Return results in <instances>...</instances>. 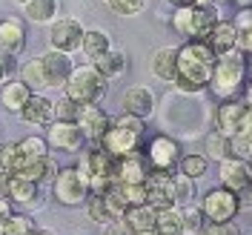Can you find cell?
I'll list each match as a JSON object with an SVG mask.
<instances>
[{
    "mask_svg": "<svg viewBox=\"0 0 252 235\" xmlns=\"http://www.w3.org/2000/svg\"><path fill=\"white\" fill-rule=\"evenodd\" d=\"M215 52L206 46V40H184L178 46V75L175 89L181 95H201L209 86L212 69H215Z\"/></svg>",
    "mask_w": 252,
    "mask_h": 235,
    "instance_id": "1",
    "label": "cell"
},
{
    "mask_svg": "<svg viewBox=\"0 0 252 235\" xmlns=\"http://www.w3.org/2000/svg\"><path fill=\"white\" fill-rule=\"evenodd\" d=\"M247 83H250V61L235 49V52L220 55L215 61V69H212V78H209L206 89L218 101H238L247 89Z\"/></svg>",
    "mask_w": 252,
    "mask_h": 235,
    "instance_id": "2",
    "label": "cell"
},
{
    "mask_svg": "<svg viewBox=\"0 0 252 235\" xmlns=\"http://www.w3.org/2000/svg\"><path fill=\"white\" fill-rule=\"evenodd\" d=\"M106 89H109V83L103 80V75L94 69L92 63H83V66H75L72 78L63 86V95L69 101H75L78 106H97L103 101Z\"/></svg>",
    "mask_w": 252,
    "mask_h": 235,
    "instance_id": "3",
    "label": "cell"
},
{
    "mask_svg": "<svg viewBox=\"0 0 252 235\" xmlns=\"http://www.w3.org/2000/svg\"><path fill=\"white\" fill-rule=\"evenodd\" d=\"M80 169V175L89 181V192H106L115 184V172H118V158H112L109 152H103L100 146L86 149L80 161L75 164Z\"/></svg>",
    "mask_w": 252,
    "mask_h": 235,
    "instance_id": "4",
    "label": "cell"
},
{
    "mask_svg": "<svg viewBox=\"0 0 252 235\" xmlns=\"http://www.w3.org/2000/svg\"><path fill=\"white\" fill-rule=\"evenodd\" d=\"M52 195L63 206H83L89 198V181L80 175L78 167H61L52 181Z\"/></svg>",
    "mask_w": 252,
    "mask_h": 235,
    "instance_id": "5",
    "label": "cell"
},
{
    "mask_svg": "<svg viewBox=\"0 0 252 235\" xmlns=\"http://www.w3.org/2000/svg\"><path fill=\"white\" fill-rule=\"evenodd\" d=\"M181 143L175 141L172 135H155L152 141L146 143V152H143V161L149 164V172H178V164H181Z\"/></svg>",
    "mask_w": 252,
    "mask_h": 235,
    "instance_id": "6",
    "label": "cell"
},
{
    "mask_svg": "<svg viewBox=\"0 0 252 235\" xmlns=\"http://www.w3.org/2000/svg\"><path fill=\"white\" fill-rule=\"evenodd\" d=\"M198 206L204 212L206 224H226V221H235V215L241 212V195H235V192H229L223 187H215V189H206Z\"/></svg>",
    "mask_w": 252,
    "mask_h": 235,
    "instance_id": "7",
    "label": "cell"
},
{
    "mask_svg": "<svg viewBox=\"0 0 252 235\" xmlns=\"http://www.w3.org/2000/svg\"><path fill=\"white\" fill-rule=\"evenodd\" d=\"M83 26L75 17H58L52 26H49V49L52 52H63V55H75L80 52L83 43Z\"/></svg>",
    "mask_w": 252,
    "mask_h": 235,
    "instance_id": "8",
    "label": "cell"
},
{
    "mask_svg": "<svg viewBox=\"0 0 252 235\" xmlns=\"http://www.w3.org/2000/svg\"><path fill=\"white\" fill-rule=\"evenodd\" d=\"M37 63H40V75H43V83L49 89H63L66 80L72 78L75 72V61L72 55H63V52H43L37 55Z\"/></svg>",
    "mask_w": 252,
    "mask_h": 235,
    "instance_id": "9",
    "label": "cell"
},
{
    "mask_svg": "<svg viewBox=\"0 0 252 235\" xmlns=\"http://www.w3.org/2000/svg\"><path fill=\"white\" fill-rule=\"evenodd\" d=\"M97 146L103 152H109L112 158H129L141 152V135H135V132H129V129H124V126H118L112 121V126L103 132Z\"/></svg>",
    "mask_w": 252,
    "mask_h": 235,
    "instance_id": "10",
    "label": "cell"
},
{
    "mask_svg": "<svg viewBox=\"0 0 252 235\" xmlns=\"http://www.w3.org/2000/svg\"><path fill=\"white\" fill-rule=\"evenodd\" d=\"M247 115H250V106L241 98L238 101H220L218 109H215V129L226 138H235V135L244 132Z\"/></svg>",
    "mask_w": 252,
    "mask_h": 235,
    "instance_id": "11",
    "label": "cell"
},
{
    "mask_svg": "<svg viewBox=\"0 0 252 235\" xmlns=\"http://www.w3.org/2000/svg\"><path fill=\"white\" fill-rule=\"evenodd\" d=\"M218 178L220 187L235 192V195H247L252 187V169L250 161H238V158H226L218 167Z\"/></svg>",
    "mask_w": 252,
    "mask_h": 235,
    "instance_id": "12",
    "label": "cell"
},
{
    "mask_svg": "<svg viewBox=\"0 0 252 235\" xmlns=\"http://www.w3.org/2000/svg\"><path fill=\"white\" fill-rule=\"evenodd\" d=\"M46 143L49 149H61V152H80L86 146V138L80 132L78 124H63V121H52L46 129Z\"/></svg>",
    "mask_w": 252,
    "mask_h": 235,
    "instance_id": "13",
    "label": "cell"
},
{
    "mask_svg": "<svg viewBox=\"0 0 252 235\" xmlns=\"http://www.w3.org/2000/svg\"><path fill=\"white\" fill-rule=\"evenodd\" d=\"M121 106H124L126 115H135V118H152L155 115V106H158V98L155 92L149 89V86H143V83H135V86H129L121 98Z\"/></svg>",
    "mask_w": 252,
    "mask_h": 235,
    "instance_id": "14",
    "label": "cell"
},
{
    "mask_svg": "<svg viewBox=\"0 0 252 235\" xmlns=\"http://www.w3.org/2000/svg\"><path fill=\"white\" fill-rule=\"evenodd\" d=\"M172 175H169V172H149V175H146V181H143V189H146V204L152 206L155 212H158V209H169V206H175Z\"/></svg>",
    "mask_w": 252,
    "mask_h": 235,
    "instance_id": "15",
    "label": "cell"
},
{
    "mask_svg": "<svg viewBox=\"0 0 252 235\" xmlns=\"http://www.w3.org/2000/svg\"><path fill=\"white\" fill-rule=\"evenodd\" d=\"M23 49H26V23L20 17L0 20V55L17 58Z\"/></svg>",
    "mask_w": 252,
    "mask_h": 235,
    "instance_id": "16",
    "label": "cell"
},
{
    "mask_svg": "<svg viewBox=\"0 0 252 235\" xmlns=\"http://www.w3.org/2000/svg\"><path fill=\"white\" fill-rule=\"evenodd\" d=\"M78 126H80V132H83L86 141L97 143L103 138V132L112 126V118L103 106H83L80 109V118H78Z\"/></svg>",
    "mask_w": 252,
    "mask_h": 235,
    "instance_id": "17",
    "label": "cell"
},
{
    "mask_svg": "<svg viewBox=\"0 0 252 235\" xmlns=\"http://www.w3.org/2000/svg\"><path fill=\"white\" fill-rule=\"evenodd\" d=\"M238 29L232 26V20H223L220 17L218 23H215V29L206 34V46L215 52V58H220V55H229V52H235L238 49Z\"/></svg>",
    "mask_w": 252,
    "mask_h": 235,
    "instance_id": "18",
    "label": "cell"
},
{
    "mask_svg": "<svg viewBox=\"0 0 252 235\" xmlns=\"http://www.w3.org/2000/svg\"><path fill=\"white\" fill-rule=\"evenodd\" d=\"M149 72L163 83H175L178 75V46H160L149 58Z\"/></svg>",
    "mask_w": 252,
    "mask_h": 235,
    "instance_id": "19",
    "label": "cell"
},
{
    "mask_svg": "<svg viewBox=\"0 0 252 235\" xmlns=\"http://www.w3.org/2000/svg\"><path fill=\"white\" fill-rule=\"evenodd\" d=\"M61 172V167H58V161L49 155V158H40V161H26L20 169H17V178H23V181H32V184H52L55 181V175Z\"/></svg>",
    "mask_w": 252,
    "mask_h": 235,
    "instance_id": "20",
    "label": "cell"
},
{
    "mask_svg": "<svg viewBox=\"0 0 252 235\" xmlns=\"http://www.w3.org/2000/svg\"><path fill=\"white\" fill-rule=\"evenodd\" d=\"M20 118H23L26 124H32V126H49L52 121H55V101L46 98L43 92L32 95V101L23 106Z\"/></svg>",
    "mask_w": 252,
    "mask_h": 235,
    "instance_id": "21",
    "label": "cell"
},
{
    "mask_svg": "<svg viewBox=\"0 0 252 235\" xmlns=\"http://www.w3.org/2000/svg\"><path fill=\"white\" fill-rule=\"evenodd\" d=\"M218 20H220L218 3H201V6H192V40H206V34L215 29Z\"/></svg>",
    "mask_w": 252,
    "mask_h": 235,
    "instance_id": "22",
    "label": "cell"
},
{
    "mask_svg": "<svg viewBox=\"0 0 252 235\" xmlns=\"http://www.w3.org/2000/svg\"><path fill=\"white\" fill-rule=\"evenodd\" d=\"M32 95H34V92H32L23 80L12 78L9 83H3V86H0V106L20 115V112H23V106L32 101Z\"/></svg>",
    "mask_w": 252,
    "mask_h": 235,
    "instance_id": "23",
    "label": "cell"
},
{
    "mask_svg": "<svg viewBox=\"0 0 252 235\" xmlns=\"http://www.w3.org/2000/svg\"><path fill=\"white\" fill-rule=\"evenodd\" d=\"M149 175V164L143 161V155H129L118 158V172H115V184H143Z\"/></svg>",
    "mask_w": 252,
    "mask_h": 235,
    "instance_id": "24",
    "label": "cell"
},
{
    "mask_svg": "<svg viewBox=\"0 0 252 235\" xmlns=\"http://www.w3.org/2000/svg\"><path fill=\"white\" fill-rule=\"evenodd\" d=\"M155 209L149 204L143 206H129L124 212V218L118 221L121 227L126 230V235H135V233H146V230H155Z\"/></svg>",
    "mask_w": 252,
    "mask_h": 235,
    "instance_id": "25",
    "label": "cell"
},
{
    "mask_svg": "<svg viewBox=\"0 0 252 235\" xmlns=\"http://www.w3.org/2000/svg\"><path fill=\"white\" fill-rule=\"evenodd\" d=\"M37 192L40 187L32 184V181H23L17 175H9V187H6V198L12 201L15 206H37Z\"/></svg>",
    "mask_w": 252,
    "mask_h": 235,
    "instance_id": "26",
    "label": "cell"
},
{
    "mask_svg": "<svg viewBox=\"0 0 252 235\" xmlns=\"http://www.w3.org/2000/svg\"><path fill=\"white\" fill-rule=\"evenodd\" d=\"M61 15V3L58 0H29L23 6V17L29 23H37V26H52Z\"/></svg>",
    "mask_w": 252,
    "mask_h": 235,
    "instance_id": "27",
    "label": "cell"
},
{
    "mask_svg": "<svg viewBox=\"0 0 252 235\" xmlns=\"http://www.w3.org/2000/svg\"><path fill=\"white\" fill-rule=\"evenodd\" d=\"M80 52L86 61H100L103 55L112 52V37L103 29H86L83 32V43H80Z\"/></svg>",
    "mask_w": 252,
    "mask_h": 235,
    "instance_id": "28",
    "label": "cell"
},
{
    "mask_svg": "<svg viewBox=\"0 0 252 235\" xmlns=\"http://www.w3.org/2000/svg\"><path fill=\"white\" fill-rule=\"evenodd\" d=\"M92 66L100 72V75H103V80L109 83V80L121 78L126 69H129V58H126L124 49H115V46H112L109 55H103V58H100V61H94Z\"/></svg>",
    "mask_w": 252,
    "mask_h": 235,
    "instance_id": "29",
    "label": "cell"
},
{
    "mask_svg": "<svg viewBox=\"0 0 252 235\" xmlns=\"http://www.w3.org/2000/svg\"><path fill=\"white\" fill-rule=\"evenodd\" d=\"M155 233L158 235H184V215H181V206L158 209V215H155Z\"/></svg>",
    "mask_w": 252,
    "mask_h": 235,
    "instance_id": "30",
    "label": "cell"
},
{
    "mask_svg": "<svg viewBox=\"0 0 252 235\" xmlns=\"http://www.w3.org/2000/svg\"><path fill=\"white\" fill-rule=\"evenodd\" d=\"M206 161H218V164H223L226 158H232V141L226 138V135H220L218 129H212L209 135H206Z\"/></svg>",
    "mask_w": 252,
    "mask_h": 235,
    "instance_id": "31",
    "label": "cell"
},
{
    "mask_svg": "<svg viewBox=\"0 0 252 235\" xmlns=\"http://www.w3.org/2000/svg\"><path fill=\"white\" fill-rule=\"evenodd\" d=\"M26 164V155H23V149H20V143L17 141H6L0 143V172H9L15 175L20 167Z\"/></svg>",
    "mask_w": 252,
    "mask_h": 235,
    "instance_id": "32",
    "label": "cell"
},
{
    "mask_svg": "<svg viewBox=\"0 0 252 235\" xmlns=\"http://www.w3.org/2000/svg\"><path fill=\"white\" fill-rule=\"evenodd\" d=\"M206 169H209V161H206V155H198V152L184 155V158H181V164H178V172L184 175V178H189V181L204 178Z\"/></svg>",
    "mask_w": 252,
    "mask_h": 235,
    "instance_id": "33",
    "label": "cell"
},
{
    "mask_svg": "<svg viewBox=\"0 0 252 235\" xmlns=\"http://www.w3.org/2000/svg\"><path fill=\"white\" fill-rule=\"evenodd\" d=\"M86 215L103 230V227H109L115 224L109 215V209H106V201H103V195H97V192H89V198H86Z\"/></svg>",
    "mask_w": 252,
    "mask_h": 235,
    "instance_id": "34",
    "label": "cell"
},
{
    "mask_svg": "<svg viewBox=\"0 0 252 235\" xmlns=\"http://www.w3.org/2000/svg\"><path fill=\"white\" fill-rule=\"evenodd\" d=\"M172 195H175V206H189L192 201H195V181H189V178H184L181 172L172 175Z\"/></svg>",
    "mask_w": 252,
    "mask_h": 235,
    "instance_id": "35",
    "label": "cell"
},
{
    "mask_svg": "<svg viewBox=\"0 0 252 235\" xmlns=\"http://www.w3.org/2000/svg\"><path fill=\"white\" fill-rule=\"evenodd\" d=\"M17 78L23 80V83H26L34 95H40V89H46L43 75H40V63H37V58H32V61L23 63V66H20V72H17Z\"/></svg>",
    "mask_w": 252,
    "mask_h": 235,
    "instance_id": "36",
    "label": "cell"
},
{
    "mask_svg": "<svg viewBox=\"0 0 252 235\" xmlns=\"http://www.w3.org/2000/svg\"><path fill=\"white\" fill-rule=\"evenodd\" d=\"M34 233V221L23 212H15L9 221L0 224V235H32Z\"/></svg>",
    "mask_w": 252,
    "mask_h": 235,
    "instance_id": "37",
    "label": "cell"
},
{
    "mask_svg": "<svg viewBox=\"0 0 252 235\" xmlns=\"http://www.w3.org/2000/svg\"><path fill=\"white\" fill-rule=\"evenodd\" d=\"M20 143V149H23V155L26 161H40V158H49V143L46 138H40V135H26Z\"/></svg>",
    "mask_w": 252,
    "mask_h": 235,
    "instance_id": "38",
    "label": "cell"
},
{
    "mask_svg": "<svg viewBox=\"0 0 252 235\" xmlns=\"http://www.w3.org/2000/svg\"><path fill=\"white\" fill-rule=\"evenodd\" d=\"M181 215H184V235H198L201 230H204V212H201V206L198 204H189L181 209Z\"/></svg>",
    "mask_w": 252,
    "mask_h": 235,
    "instance_id": "39",
    "label": "cell"
},
{
    "mask_svg": "<svg viewBox=\"0 0 252 235\" xmlns=\"http://www.w3.org/2000/svg\"><path fill=\"white\" fill-rule=\"evenodd\" d=\"M80 109H83V106H78L75 101H69V98L63 95L61 101H55V121H63V124H78Z\"/></svg>",
    "mask_w": 252,
    "mask_h": 235,
    "instance_id": "40",
    "label": "cell"
},
{
    "mask_svg": "<svg viewBox=\"0 0 252 235\" xmlns=\"http://www.w3.org/2000/svg\"><path fill=\"white\" fill-rule=\"evenodd\" d=\"M172 29L178 32L181 37L192 40V6H181V9H175V15H172Z\"/></svg>",
    "mask_w": 252,
    "mask_h": 235,
    "instance_id": "41",
    "label": "cell"
},
{
    "mask_svg": "<svg viewBox=\"0 0 252 235\" xmlns=\"http://www.w3.org/2000/svg\"><path fill=\"white\" fill-rule=\"evenodd\" d=\"M106 6L121 17H135L146 9V0H106Z\"/></svg>",
    "mask_w": 252,
    "mask_h": 235,
    "instance_id": "42",
    "label": "cell"
},
{
    "mask_svg": "<svg viewBox=\"0 0 252 235\" xmlns=\"http://www.w3.org/2000/svg\"><path fill=\"white\" fill-rule=\"evenodd\" d=\"M115 187L124 195L126 206H143L146 204V189H143V184H115Z\"/></svg>",
    "mask_w": 252,
    "mask_h": 235,
    "instance_id": "43",
    "label": "cell"
},
{
    "mask_svg": "<svg viewBox=\"0 0 252 235\" xmlns=\"http://www.w3.org/2000/svg\"><path fill=\"white\" fill-rule=\"evenodd\" d=\"M229 141H232V158H238V161H252V141L247 135H235Z\"/></svg>",
    "mask_w": 252,
    "mask_h": 235,
    "instance_id": "44",
    "label": "cell"
},
{
    "mask_svg": "<svg viewBox=\"0 0 252 235\" xmlns=\"http://www.w3.org/2000/svg\"><path fill=\"white\" fill-rule=\"evenodd\" d=\"M198 235H241V230L235 221H226V224H204Z\"/></svg>",
    "mask_w": 252,
    "mask_h": 235,
    "instance_id": "45",
    "label": "cell"
},
{
    "mask_svg": "<svg viewBox=\"0 0 252 235\" xmlns=\"http://www.w3.org/2000/svg\"><path fill=\"white\" fill-rule=\"evenodd\" d=\"M115 124L124 126V129H129V132H135V135H141L143 138V129H146V121H141V118H135V115H121V118H115Z\"/></svg>",
    "mask_w": 252,
    "mask_h": 235,
    "instance_id": "46",
    "label": "cell"
},
{
    "mask_svg": "<svg viewBox=\"0 0 252 235\" xmlns=\"http://www.w3.org/2000/svg\"><path fill=\"white\" fill-rule=\"evenodd\" d=\"M232 26L238 29V34L252 32V6H250V9H238V15L232 17Z\"/></svg>",
    "mask_w": 252,
    "mask_h": 235,
    "instance_id": "47",
    "label": "cell"
},
{
    "mask_svg": "<svg viewBox=\"0 0 252 235\" xmlns=\"http://www.w3.org/2000/svg\"><path fill=\"white\" fill-rule=\"evenodd\" d=\"M12 78H17L15 58H9V55H0V86H3V83H9Z\"/></svg>",
    "mask_w": 252,
    "mask_h": 235,
    "instance_id": "48",
    "label": "cell"
},
{
    "mask_svg": "<svg viewBox=\"0 0 252 235\" xmlns=\"http://www.w3.org/2000/svg\"><path fill=\"white\" fill-rule=\"evenodd\" d=\"M238 52H241L247 61H252V32H247V34L238 37Z\"/></svg>",
    "mask_w": 252,
    "mask_h": 235,
    "instance_id": "49",
    "label": "cell"
},
{
    "mask_svg": "<svg viewBox=\"0 0 252 235\" xmlns=\"http://www.w3.org/2000/svg\"><path fill=\"white\" fill-rule=\"evenodd\" d=\"M12 215H15V204H12L9 198H0V224L9 221Z\"/></svg>",
    "mask_w": 252,
    "mask_h": 235,
    "instance_id": "50",
    "label": "cell"
},
{
    "mask_svg": "<svg viewBox=\"0 0 252 235\" xmlns=\"http://www.w3.org/2000/svg\"><path fill=\"white\" fill-rule=\"evenodd\" d=\"M100 235H126V230L121 227V224H109V227L100 230Z\"/></svg>",
    "mask_w": 252,
    "mask_h": 235,
    "instance_id": "51",
    "label": "cell"
},
{
    "mask_svg": "<svg viewBox=\"0 0 252 235\" xmlns=\"http://www.w3.org/2000/svg\"><path fill=\"white\" fill-rule=\"evenodd\" d=\"M241 101H244V103H247V106L252 109V78H250V83H247V89H244V95H241Z\"/></svg>",
    "mask_w": 252,
    "mask_h": 235,
    "instance_id": "52",
    "label": "cell"
},
{
    "mask_svg": "<svg viewBox=\"0 0 252 235\" xmlns=\"http://www.w3.org/2000/svg\"><path fill=\"white\" fill-rule=\"evenodd\" d=\"M6 187H9V172H0V198H6Z\"/></svg>",
    "mask_w": 252,
    "mask_h": 235,
    "instance_id": "53",
    "label": "cell"
},
{
    "mask_svg": "<svg viewBox=\"0 0 252 235\" xmlns=\"http://www.w3.org/2000/svg\"><path fill=\"white\" fill-rule=\"evenodd\" d=\"M235 3L241 6V9H250V6H252V0H235Z\"/></svg>",
    "mask_w": 252,
    "mask_h": 235,
    "instance_id": "54",
    "label": "cell"
},
{
    "mask_svg": "<svg viewBox=\"0 0 252 235\" xmlns=\"http://www.w3.org/2000/svg\"><path fill=\"white\" fill-rule=\"evenodd\" d=\"M32 235H55V233H49V230H37V227H34V233Z\"/></svg>",
    "mask_w": 252,
    "mask_h": 235,
    "instance_id": "55",
    "label": "cell"
},
{
    "mask_svg": "<svg viewBox=\"0 0 252 235\" xmlns=\"http://www.w3.org/2000/svg\"><path fill=\"white\" fill-rule=\"evenodd\" d=\"M135 235H158L155 230H146V233H135Z\"/></svg>",
    "mask_w": 252,
    "mask_h": 235,
    "instance_id": "56",
    "label": "cell"
},
{
    "mask_svg": "<svg viewBox=\"0 0 252 235\" xmlns=\"http://www.w3.org/2000/svg\"><path fill=\"white\" fill-rule=\"evenodd\" d=\"M12 3H17V6H26V3H29V0H12Z\"/></svg>",
    "mask_w": 252,
    "mask_h": 235,
    "instance_id": "57",
    "label": "cell"
},
{
    "mask_svg": "<svg viewBox=\"0 0 252 235\" xmlns=\"http://www.w3.org/2000/svg\"><path fill=\"white\" fill-rule=\"evenodd\" d=\"M250 78H252V61H250Z\"/></svg>",
    "mask_w": 252,
    "mask_h": 235,
    "instance_id": "58",
    "label": "cell"
},
{
    "mask_svg": "<svg viewBox=\"0 0 252 235\" xmlns=\"http://www.w3.org/2000/svg\"><path fill=\"white\" fill-rule=\"evenodd\" d=\"M103 3H106V0H103Z\"/></svg>",
    "mask_w": 252,
    "mask_h": 235,
    "instance_id": "59",
    "label": "cell"
},
{
    "mask_svg": "<svg viewBox=\"0 0 252 235\" xmlns=\"http://www.w3.org/2000/svg\"><path fill=\"white\" fill-rule=\"evenodd\" d=\"M215 3H218V0H215Z\"/></svg>",
    "mask_w": 252,
    "mask_h": 235,
    "instance_id": "60",
    "label": "cell"
}]
</instances>
